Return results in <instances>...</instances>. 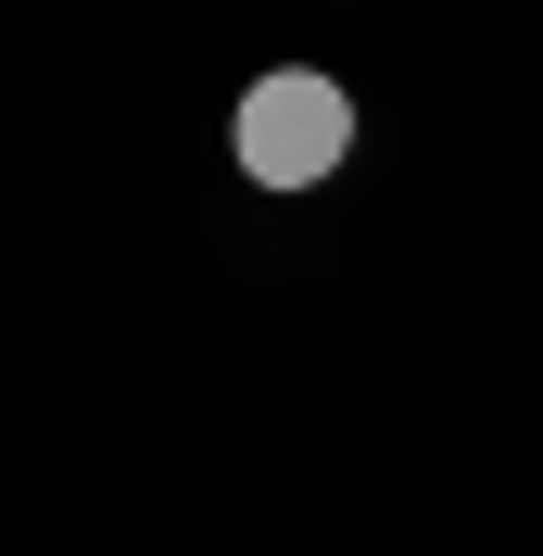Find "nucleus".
<instances>
[{
    "mask_svg": "<svg viewBox=\"0 0 543 556\" xmlns=\"http://www.w3.org/2000/svg\"><path fill=\"white\" fill-rule=\"evenodd\" d=\"M228 152H240V177H253V190H316V177L354 152V102H341L316 64H278V76H253V89H240Z\"/></svg>",
    "mask_w": 543,
    "mask_h": 556,
    "instance_id": "f257e3e1",
    "label": "nucleus"
}]
</instances>
